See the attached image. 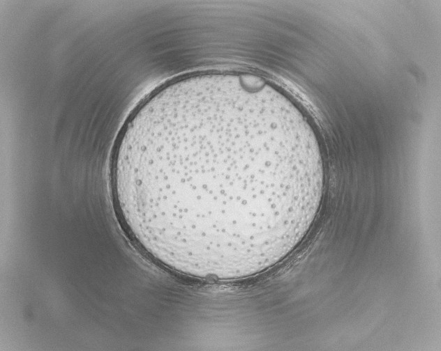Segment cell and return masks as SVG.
<instances>
[{
  "instance_id": "1",
  "label": "cell",
  "mask_w": 441,
  "mask_h": 351,
  "mask_svg": "<svg viewBox=\"0 0 441 351\" xmlns=\"http://www.w3.org/2000/svg\"><path fill=\"white\" fill-rule=\"evenodd\" d=\"M310 166L306 149L269 123L209 111L133 146L128 185L156 240L230 261L296 236Z\"/></svg>"
}]
</instances>
